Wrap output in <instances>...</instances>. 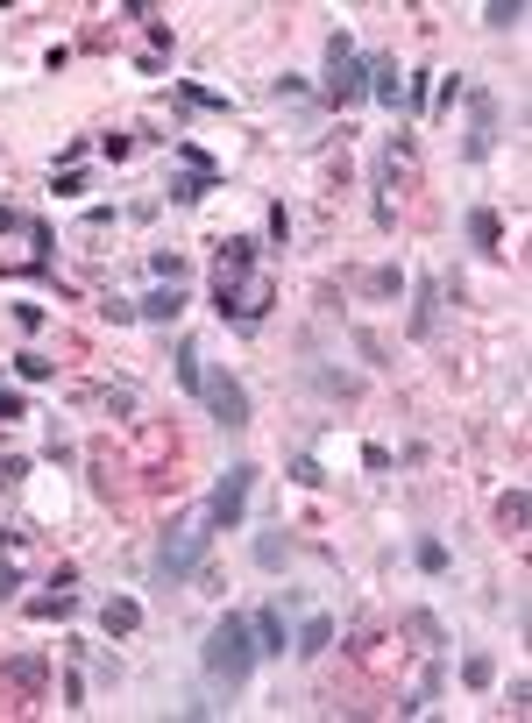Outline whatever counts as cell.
Wrapping results in <instances>:
<instances>
[{
  "mask_svg": "<svg viewBox=\"0 0 532 723\" xmlns=\"http://www.w3.org/2000/svg\"><path fill=\"white\" fill-rule=\"evenodd\" d=\"M284 475H291V482H298V490H327V468H320V461H313V454H298V461H291V468H284Z\"/></svg>",
  "mask_w": 532,
  "mask_h": 723,
  "instance_id": "obj_28",
  "label": "cell"
},
{
  "mask_svg": "<svg viewBox=\"0 0 532 723\" xmlns=\"http://www.w3.org/2000/svg\"><path fill=\"white\" fill-rule=\"evenodd\" d=\"M171 100H178V107H192V114H235V100H227V93L192 86V78H178V86H171Z\"/></svg>",
  "mask_w": 532,
  "mask_h": 723,
  "instance_id": "obj_18",
  "label": "cell"
},
{
  "mask_svg": "<svg viewBox=\"0 0 532 723\" xmlns=\"http://www.w3.org/2000/svg\"><path fill=\"white\" fill-rule=\"evenodd\" d=\"M0 546H22V532H15V525H0Z\"/></svg>",
  "mask_w": 532,
  "mask_h": 723,
  "instance_id": "obj_45",
  "label": "cell"
},
{
  "mask_svg": "<svg viewBox=\"0 0 532 723\" xmlns=\"http://www.w3.org/2000/svg\"><path fill=\"white\" fill-rule=\"evenodd\" d=\"M100 631H107V638H135V631H142V603H135V596H107V603H100Z\"/></svg>",
  "mask_w": 532,
  "mask_h": 723,
  "instance_id": "obj_15",
  "label": "cell"
},
{
  "mask_svg": "<svg viewBox=\"0 0 532 723\" xmlns=\"http://www.w3.org/2000/svg\"><path fill=\"white\" fill-rule=\"evenodd\" d=\"M149 270H157L164 284H185V256H178V249H157V256H149Z\"/></svg>",
  "mask_w": 532,
  "mask_h": 723,
  "instance_id": "obj_31",
  "label": "cell"
},
{
  "mask_svg": "<svg viewBox=\"0 0 532 723\" xmlns=\"http://www.w3.org/2000/svg\"><path fill=\"white\" fill-rule=\"evenodd\" d=\"M405 291H412L405 334H412V341H433V327H440V305H447V284H440L433 270H419V277H405Z\"/></svg>",
  "mask_w": 532,
  "mask_h": 723,
  "instance_id": "obj_10",
  "label": "cell"
},
{
  "mask_svg": "<svg viewBox=\"0 0 532 723\" xmlns=\"http://www.w3.org/2000/svg\"><path fill=\"white\" fill-rule=\"evenodd\" d=\"M462 234H469V249L504 256V213H497V206H469V213H462Z\"/></svg>",
  "mask_w": 532,
  "mask_h": 723,
  "instance_id": "obj_12",
  "label": "cell"
},
{
  "mask_svg": "<svg viewBox=\"0 0 532 723\" xmlns=\"http://www.w3.org/2000/svg\"><path fill=\"white\" fill-rule=\"evenodd\" d=\"M490 681H497V660H490V653H469V660H462V688H490Z\"/></svg>",
  "mask_w": 532,
  "mask_h": 723,
  "instance_id": "obj_30",
  "label": "cell"
},
{
  "mask_svg": "<svg viewBox=\"0 0 532 723\" xmlns=\"http://www.w3.org/2000/svg\"><path fill=\"white\" fill-rule=\"evenodd\" d=\"M199 405L235 433V426H249L256 419V405H249V383L242 376H227V369H206V383H199Z\"/></svg>",
  "mask_w": 532,
  "mask_h": 723,
  "instance_id": "obj_9",
  "label": "cell"
},
{
  "mask_svg": "<svg viewBox=\"0 0 532 723\" xmlns=\"http://www.w3.org/2000/svg\"><path fill=\"white\" fill-rule=\"evenodd\" d=\"M525 525H532V497H525V482H511V490L497 497V532H511V539H518Z\"/></svg>",
  "mask_w": 532,
  "mask_h": 723,
  "instance_id": "obj_19",
  "label": "cell"
},
{
  "mask_svg": "<svg viewBox=\"0 0 532 723\" xmlns=\"http://www.w3.org/2000/svg\"><path fill=\"white\" fill-rule=\"evenodd\" d=\"M50 192H57V199H79V192H86V171H57Z\"/></svg>",
  "mask_w": 532,
  "mask_h": 723,
  "instance_id": "obj_36",
  "label": "cell"
},
{
  "mask_svg": "<svg viewBox=\"0 0 532 723\" xmlns=\"http://www.w3.org/2000/svg\"><path fill=\"white\" fill-rule=\"evenodd\" d=\"M256 475H263L256 461H235V468H227V475L213 482V497H206V511H199V518H206L213 532H242V518H249V490H256Z\"/></svg>",
  "mask_w": 532,
  "mask_h": 723,
  "instance_id": "obj_5",
  "label": "cell"
},
{
  "mask_svg": "<svg viewBox=\"0 0 532 723\" xmlns=\"http://www.w3.org/2000/svg\"><path fill=\"white\" fill-rule=\"evenodd\" d=\"M15 589H22V568H15V560H0V603H15Z\"/></svg>",
  "mask_w": 532,
  "mask_h": 723,
  "instance_id": "obj_40",
  "label": "cell"
},
{
  "mask_svg": "<svg viewBox=\"0 0 532 723\" xmlns=\"http://www.w3.org/2000/svg\"><path fill=\"white\" fill-rule=\"evenodd\" d=\"M29 220H36V213H22V206H0V234H29Z\"/></svg>",
  "mask_w": 532,
  "mask_h": 723,
  "instance_id": "obj_39",
  "label": "cell"
},
{
  "mask_svg": "<svg viewBox=\"0 0 532 723\" xmlns=\"http://www.w3.org/2000/svg\"><path fill=\"white\" fill-rule=\"evenodd\" d=\"M100 319H114V327H135V298H107Z\"/></svg>",
  "mask_w": 532,
  "mask_h": 723,
  "instance_id": "obj_37",
  "label": "cell"
},
{
  "mask_svg": "<svg viewBox=\"0 0 532 723\" xmlns=\"http://www.w3.org/2000/svg\"><path fill=\"white\" fill-rule=\"evenodd\" d=\"M327 646H334V617H327V610H313L306 624L291 631V653H306V660H320Z\"/></svg>",
  "mask_w": 532,
  "mask_h": 723,
  "instance_id": "obj_17",
  "label": "cell"
},
{
  "mask_svg": "<svg viewBox=\"0 0 532 723\" xmlns=\"http://www.w3.org/2000/svg\"><path fill=\"white\" fill-rule=\"evenodd\" d=\"M171 156L185 164V171L164 185V199H171V206H199L206 192H220V164H213V156H206L199 142H171Z\"/></svg>",
  "mask_w": 532,
  "mask_h": 723,
  "instance_id": "obj_7",
  "label": "cell"
},
{
  "mask_svg": "<svg viewBox=\"0 0 532 723\" xmlns=\"http://www.w3.org/2000/svg\"><path fill=\"white\" fill-rule=\"evenodd\" d=\"M355 348H362V362L384 369V341H376V334H362V327H355Z\"/></svg>",
  "mask_w": 532,
  "mask_h": 723,
  "instance_id": "obj_41",
  "label": "cell"
},
{
  "mask_svg": "<svg viewBox=\"0 0 532 723\" xmlns=\"http://www.w3.org/2000/svg\"><path fill=\"white\" fill-rule=\"evenodd\" d=\"M462 93H469V78H440V93H433V107L447 114V107H454V100H462Z\"/></svg>",
  "mask_w": 532,
  "mask_h": 723,
  "instance_id": "obj_38",
  "label": "cell"
},
{
  "mask_svg": "<svg viewBox=\"0 0 532 723\" xmlns=\"http://www.w3.org/2000/svg\"><path fill=\"white\" fill-rule=\"evenodd\" d=\"M525 709H532V681L518 674V681H511V716H525Z\"/></svg>",
  "mask_w": 532,
  "mask_h": 723,
  "instance_id": "obj_43",
  "label": "cell"
},
{
  "mask_svg": "<svg viewBox=\"0 0 532 723\" xmlns=\"http://www.w3.org/2000/svg\"><path fill=\"white\" fill-rule=\"evenodd\" d=\"M412 568L419 575H447V546L440 539H412Z\"/></svg>",
  "mask_w": 532,
  "mask_h": 723,
  "instance_id": "obj_25",
  "label": "cell"
},
{
  "mask_svg": "<svg viewBox=\"0 0 532 723\" xmlns=\"http://www.w3.org/2000/svg\"><path fill=\"white\" fill-rule=\"evenodd\" d=\"M469 128H462V164H490L497 142H504V100L490 86H469Z\"/></svg>",
  "mask_w": 532,
  "mask_h": 723,
  "instance_id": "obj_4",
  "label": "cell"
},
{
  "mask_svg": "<svg viewBox=\"0 0 532 723\" xmlns=\"http://www.w3.org/2000/svg\"><path fill=\"white\" fill-rule=\"evenodd\" d=\"M206 553H213V525H206V518H178V525L157 539V560H149V575H157L164 589H185V582L206 568Z\"/></svg>",
  "mask_w": 532,
  "mask_h": 723,
  "instance_id": "obj_2",
  "label": "cell"
},
{
  "mask_svg": "<svg viewBox=\"0 0 532 723\" xmlns=\"http://www.w3.org/2000/svg\"><path fill=\"white\" fill-rule=\"evenodd\" d=\"M398 291H405V270H376L369 277V298H398Z\"/></svg>",
  "mask_w": 532,
  "mask_h": 723,
  "instance_id": "obj_34",
  "label": "cell"
},
{
  "mask_svg": "<svg viewBox=\"0 0 532 723\" xmlns=\"http://www.w3.org/2000/svg\"><path fill=\"white\" fill-rule=\"evenodd\" d=\"M320 100H327V107H341V114L369 100V57L355 50V36H348V29H334V36H327V78H320Z\"/></svg>",
  "mask_w": 532,
  "mask_h": 723,
  "instance_id": "obj_3",
  "label": "cell"
},
{
  "mask_svg": "<svg viewBox=\"0 0 532 723\" xmlns=\"http://www.w3.org/2000/svg\"><path fill=\"white\" fill-rule=\"evenodd\" d=\"M22 475H29V461H22V454H8V461H0V482H8V490H15Z\"/></svg>",
  "mask_w": 532,
  "mask_h": 723,
  "instance_id": "obj_44",
  "label": "cell"
},
{
  "mask_svg": "<svg viewBox=\"0 0 532 723\" xmlns=\"http://www.w3.org/2000/svg\"><path fill=\"white\" fill-rule=\"evenodd\" d=\"M213 284H242L249 270H263V241L256 234H227V241H213Z\"/></svg>",
  "mask_w": 532,
  "mask_h": 723,
  "instance_id": "obj_11",
  "label": "cell"
},
{
  "mask_svg": "<svg viewBox=\"0 0 532 723\" xmlns=\"http://www.w3.org/2000/svg\"><path fill=\"white\" fill-rule=\"evenodd\" d=\"M270 241H277V249L291 241V213H284V206H270Z\"/></svg>",
  "mask_w": 532,
  "mask_h": 723,
  "instance_id": "obj_42",
  "label": "cell"
},
{
  "mask_svg": "<svg viewBox=\"0 0 532 723\" xmlns=\"http://www.w3.org/2000/svg\"><path fill=\"white\" fill-rule=\"evenodd\" d=\"M398 107H405L412 121L433 107V71H405V100H398Z\"/></svg>",
  "mask_w": 532,
  "mask_h": 723,
  "instance_id": "obj_22",
  "label": "cell"
},
{
  "mask_svg": "<svg viewBox=\"0 0 532 723\" xmlns=\"http://www.w3.org/2000/svg\"><path fill=\"white\" fill-rule=\"evenodd\" d=\"M15 419H29V397H22V390H8V383H0V426H15Z\"/></svg>",
  "mask_w": 532,
  "mask_h": 723,
  "instance_id": "obj_32",
  "label": "cell"
},
{
  "mask_svg": "<svg viewBox=\"0 0 532 723\" xmlns=\"http://www.w3.org/2000/svg\"><path fill=\"white\" fill-rule=\"evenodd\" d=\"M398 624H405V631H412V638H419V646H426V653H440V646H447V624H440V617H433V610H405V617H398Z\"/></svg>",
  "mask_w": 532,
  "mask_h": 723,
  "instance_id": "obj_20",
  "label": "cell"
},
{
  "mask_svg": "<svg viewBox=\"0 0 532 723\" xmlns=\"http://www.w3.org/2000/svg\"><path fill=\"white\" fill-rule=\"evenodd\" d=\"M284 560H291V532L277 525V532H263V539H256V568H270V575H277Z\"/></svg>",
  "mask_w": 532,
  "mask_h": 723,
  "instance_id": "obj_23",
  "label": "cell"
},
{
  "mask_svg": "<svg viewBox=\"0 0 532 723\" xmlns=\"http://www.w3.org/2000/svg\"><path fill=\"white\" fill-rule=\"evenodd\" d=\"M249 624H256V660H284V653H291V631H284V610H277V603H263Z\"/></svg>",
  "mask_w": 532,
  "mask_h": 723,
  "instance_id": "obj_13",
  "label": "cell"
},
{
  "mask_svg": "<svg viewBox=\"0 0 532 723\" xmlns=\"http://www.w3.org/2000/svg\"><path fill=\"white\" fill-rule=\"evenodd\" d=\"M100 405H107L114 419H128V412H135V390H128V383H114V390H100Z\"/></svg>",
  "mask_w": 532,
  "mask_h": 723,
  "instance_id": "obj_33",
  "label": "cell"
},
{
  "mask_svg": "<svg viewBox=\"0 0 532 723\" xmlns=\"http://www.w3.org/2000/svg\"><path fill=\"white\" fill-rule=\"evenodd\" d=\"M171 369H178V383L199 397V383H206V355H199V341H178V362H171Z\"/></svg>",
  "mask_w": 532,
  "mask_h": 723,
  "instance_id": "obj_21",
  "label": "cell"
},
{
  "mask_svg": "<svg viewBox=\"0 0 532 723\" xmlns=\"http://www.w3.org/2000/svg\"><path fill=\"white\" fill-rule=\"evenodd\" d=\"M71 610H79V596H71V589H57V596H36V603H29V617H43V624H64Z\"/></svg>",
  "mask_w": 532,
  "mask_h": 723,
  "instance_id": "obj_24",
  "label": "cell"
},
{
  "mask_svg": "<svg viewBox=\"0 0 532 723\" xmlns=\"http://www.w3.org/2000/svg\"><path fill=\"white\" fill-rule=\"evenodd\" d=\"M15 376H22V383H50V376H57V362H43L36 348H22V355H15Z\"/></svg>",
  "mask_w": 532,
  "mask_h": 723,
  "instance_id": "obj_29",
  "label": "cell"
},
{
  "mask_svg": "<svg viewBox=\"0 0 532 723\" xmlns=\"http://www.w3.org/2000/svg\"><path fill=\"white\" fill-rule=\"evenodd\" d=\"M369 100H384V107L405 100V71H398V57H369Z\"/></svg>",
  "mask_w": 532,
  "mask_h": 723,
  "instance_id": "obj_16",
  "label": "cell"
},
{
  "mask_svg": "<svg viewBox=\"0 0 532 723\" xmlns=\"http://www.w3.org/2000/svg\"><path fill=\"white\" fill-rule=\"evenodd\" d=\"M433 695H440V667H426V674H419V688H412V695L398 702V716H419V709H426Z\"/></svg>",
  "mask_w": 532,
  "mask_h": 723,
  "instance_id": "obj_26",
  "label": "cell"
},
{
  "mask_svg": "<svg viewBox=\"0 0 532 723\" xmlns=\"http://www.w3.org/2000/svg\"><path fill=\"white\" fill-rule=\"evenodd\" d=\"M50 695V653H15L0 660V709H29Z\"/></svg>",
  "mask_w": 532,
  "mask_h": 723,
  "instance_id": "obj_6",
  "label": "cell"
},
{
  "mask_svg": "<svg viewBox=\"0 0 532 723\" xmlns=\"http://www.w3.org/2000/svg\"><path fill=\"white\" fill-rule=\"evenodd\" d=\"M178 312H185V284H157L135 298V319H149V327H171Z\"/></svg>",
  "mask_w": 532,
  "mask_h": 723,
  "instance_id": "obj_14",
  "label": "cell"
},
{
  "mask_svg": "<svg viewBox=\"0 0 532 723\" xmlns=\"http://www.w3.org/2000/svg\"><path fill=\"white\" fill-rule=\"evenodd\" d=\"M93 149H100V156H107V164H121V156H135V135H100V142H93Z\"/></svg>",
  "mask_w": 532,
  "mask_h": 723,
  "instance_id": "obj_35",
  "label": "cell"
},
{
  "mask_svg": "<svg viewBox=\"0 0 532 723\" xmlns=\"http://www.w3.org/2000/svg\"><path fill=\"white\" fill-rule=\"evenodd\" d=\"M525 22V0H490L483 8V29H518Z\"/></svg>",
  "mask_w": 532,
  "mask_h": 723,
  "instance_id": "obj_27",
  "label": "cell"
},
{
  "mask_svg": "<svg viewBox=\"0 0 532 723\" xmlns=\"http://www.w3.org/2000/svg\"><path fill=\"white\" fill-rule=\"evenodd\" d=\"M270 305H277V291H270V277H263V270H249L242 284H213V312H220V319H235V327H256Z\"/></svg>",
  "mask_w": 532,
  "mask_h": 723,
  "instance_id": "obj_8",
  "label": "cell"
},
{
  "mask_svg": "<svg viewBox=\"0 0 532 723\" xmlns=\"http://www.w3.org/2000/svg\"><path fill=\"white\" fill-rule=\"evenodd\" d=\"M249 674H256V624H249L242 610H227V617L206 631V681L227 688V695H242Z\"/></svg>",
  "mask_w": 532,
  "mask_h": 723,
  "instance_id": "obj_1",
  "label": "cell"
}]
</instances>
